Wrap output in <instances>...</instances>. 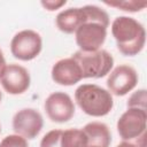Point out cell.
Listing matches in <instances>:
<instances>
[{
	"label": "cell",
	"mask_w": 147,
	"mask_h": 147,
	"mask_svg": "<svg viewBox=\"0 0 147 147\" xmlns=\"http://www.w3.org/2000/svg\"><path fill=\"white\" fill-rule=\"evenodd\" d=\"M42 126V116L33 108L21 109L13 117V129L15 133L25 139H34L40 133Z\"/></svg>",
	"instance_id": "obj_6"
},
{
	"label": "cell",
	"mask_w": 147,
	"mask_h": 147,
	"mask_svg": "<svg viewBox=\"0 0 147 147\" xmlns=\"http://www.w3.org/2000/svg\"><path fill=\"white\" fill-rule=\"evenodd\" d=\"M76 42L79 51L95 52L100 49L107 37V28L96 22H86L75 32Z\"/></svg>",
	"instance_id": "obj_8"
},
{
	"label": "cell",
	"mask_w": 147,
	"mask_h": 147,
	"mask_svg": "<svg viewBox=\"0 0 147 147\" xmlns=\"http://www.w3.org/2000/svg\"><path fill=\"white\" fill-rule=\"evenodd\" d=\"M90 22L85 6L79 8H69L57 14L55 18L56 26L64 33H75L76 30L84 23Z\"/></svg>",
	"instance_id": "obj_12"
},
{
	"label": "cell",
	"mask_w": 147,
	"mask_h": 147,
	"mask_svg": "<svg viewBox=\"0 0 147 147\" xmlns=\"http://www.w3.org/2000/svg\"><path fill=\"white\" fill-rule=\"evenodd\" d=\"M116 147H138V146L134 142H132V141H122Z\"/></svg>",
	"instance_id": "obj_21"
},
{
	"label": "cell",
	"mask_w": 147,
	"mask_h": 147,
	"mask_svg": "<svg viewBox=\"0 0 147 147\" xmlns=\"http://www.w3.org/2000/svg\"><path fill=\"white\" fill-rule=\"evenodd\" d=\"M75 100L86 115L93 117L106 116L114 107L111 93L95 84H83L78 86L75 91Z\"/></svg>",
	"instance_id": "obj_2"
},
{
	"label": "cell",
	"mask_w": 147,
	"mask_h": 147,
	"mask_svg": "<svg viewBox=\"0 0 147 147\" xmlns=\"http://www.w3.org/2000/svg\"><path fill=\"white\" fill-rule=\"evenodd\" d=\"M87 138L88 147H109L111 142V134L108 126L101 122L87 123L83 129Z\"/></svg>",
	"instance_id": "obj_13"
},
{
	"label": "cell",
	"mask_w": 147,
	"mask_h": 147,
	"mask_svg": "<svg viewBox=\"0 0 147 147\" xmlns=\"http://www.w3.org/2000/svg\"><path fill=\"white\" fill-rule=\"evenodd\" d=\"M45 110L51 121L55 123H65L75 114V105L69 94L64 92H54L45 101Z\"/></svg>",
	"instance_id": "obj_9"
},
{
	"label": "cell",
	"mask_w": 147,
	"mask_h": 147,
	"mask_svg": "<svg viewBox=\"0 0 147 147\" xmlns=\"http://www.w3.org/2000/svg\"><path fill=\"white\" fill-rule=\"evenodd\" d=\"M6 67H7V64H6V60H5V56H3V53H2V51L0 49V78H1V76H2V74H3L5 69H6Z\"/></svg>",
	"instance_id": "obj_20"
},
{
	"label": "cell",
	"mask_w": 147,
	"mask_h": 147,
	"mask_svg": "<svg viewBox=\"0 0 147 147\" xmlns=\"http://www.w3.org/2000/svg\"><path fill=\"white\" fill-rule=\"evenodd\" d=\"M126 106H127V108H138V109L146 110V106H147L146 90L141 88V90H138L134 93H132L126 102Z\"/></svg>",
	"instance_id": "obj_16"
},
{
	"label": "cell",
	"mask_w": 147,
	"mask_h": 147,
	"mask_svg": "<svg viewBox=\"0 0 147 147\" xmlns=\"http://www.w3.org/2000/svg\"><path fill=\"white\" fill-rule=\"evenodd\" d=\"M30 74L29 71L16 63L8 64L0 78V83L3 90L13 95L22 94L30 87Z\"/></svg>",
	"instance_id": "obj_10"
},
{
	"label": "cell",
	"mask_w": 147,
	"mask_h": 147,
	"mask_svg": "<svg viewBox=\"0 0 147 147\" xmlns=\"http://www.w3.org/2000/svg\"><path fill=\"white\" fill-rule=\"evenodd\" d=\"M67 3L65 0H47V1H41V6L49 10V11H53V10H56V9H60L62 6H64Z\"/></svg>",
	"instance_id": "obj_19"
},
{
	"label": "cell",
	"mask_w": 147,
	"mask_h": 147,
	"mask_svg": "<svg viewBox=\"0 0 147 147\" xmlns=\"http://www.w3.org/2000/svg\"><path fill=\"white\" fill-rule=\"evenodd\" d=\"M147 111L138 108H127L117 121V132L123 141L138 142L146 137Z\"/></svg>",
	"instance_id": "obj_4"
},
{
	"label": "cell",
	"mask_w": 147,
	"mask_h": 147,
	"mask_svg": "<svg viewBox=\"0 0 147 147\" xmlns=\"http://www.w3.org/2000/svg\"><path fill=\"white\" fill-rule=\"evenodd\" d=\"M61 147H88L87 138L83 130L68 129L62 131Z\"/></svg>",
	"instance_id": "obj_14"
},
{
	"label": "cell",
	"mask_w": 147,
	"mask_h": 147,
	"mask_svg": "<svg viewBox=\"0 0 147 147\" xmlns=\"http://www.w3.org/2000/svg\"><path fill=\"white\" fill-rule=\"evenodd\" d=\"M107 6L115 7L117 9L124 10V11H130V13H136L142 10L146 6V1H136V0H129V1H106L105 2Z\"/></svg>",
	"instance_id": "obj_15"
},
{
	"label": "cell",
	"mask_w": 147,
	"mask_h": 147,
	"mask_svg": "<svg viewBox=\"0 0 147 147\" xmlns=\"http://www.w3.org/2000/svg\"><path fill=\"white\" fill-rule=\"evenodd\" d=\"M61 136L62 130H52L47 132L40 141V147H61Z\"/></svg>",
	"instance_id": "obj_17"
},
{
	"label": "cell",
	"mask_w": 147,
	"mask_h": 147,
	"mask_svg": "<svg viewBox=\"0 0 147 147\" xmlns=\"http://www.w3.org/2000/svg\"><path fill=\"white\" fill-rule=\"evenodd\" d=\"M1 99H2V94H1V92H0V102H1Z\"/></svg>",
	"instance_id": "obj_22"
},
{
	"label": "cell",
	"mask_w": 147,
	"mask_h": 147,
	"mask_svg": "<svg viewBox=\"0 0 147 147\" xmlns=\"http://www.w3.org/2000/svg\"><path fill=\"white\" fill-rule=\"evenodd\" d=\"M41 48V37L33 30H22L17 32L10 41L11 55L21 61H31L36 59L40 54Z\"/></svg>",
	"instance_id": "obj_5"
},
{
	"label": "cell",
	"mask_w": 147,
	"mask_h": 147,
	"mask_svg": "<svg viewBox=\"0 0 147 147\" xmlns=\"http://www.w3.org/2000/svg\"><path fill=\"white\" fill-rule=\"evenodd\" d=\"M111 34L116 40L118 51L125 56L139 54L146 42L144 25L133 17L119 16L111 23Z\"/></svg>",
	"instance_id": "obj_1"
},
{
	"label": "cell",
	"mask_w": 147,
	"mask_h": 147,
	"mask_svg": "<svg viewBox=\"0 0 147 147\" xmlns=\"http://www.w3.org/2000/svg\"><path fill=\"white\" fill-rule=\"evenodd\" d=\"M71 57L78 63L83 78L105 77L114 65L113 56L105 49H98L95 52L77 51Z\"/></svg>",
	"instance_id": "obj_3"
},
{
	"label": "cell",
	"mask_w": 147,
	"mask_h": 147,
	"mask_svg": "<svg viewBox=\"0 0 147 147\" xmlns=\"http://www.w3.org/2000/svg\"><path fill=\"white\" fill-rule=\"evenodd\" d=\"M0 132H1V127H0Z\"/></svg>",
	"instance_id": "obj_23"
},
{
	"label": "cell",
	"mask_w": 147,
	"mask_h": 147,
	"mask_svg": "<svg viewBox=\"0 0 147 147\" xmlns=\"http://www.w3.org/2000/svg\"><path fill=\"white\" fill-rule=\"evenodd\" d=\"M52 79L60 85L71 86L83 79L82 70L78 63L72 57L61 59L54 63L52 71Z\"/></svg>",
	"instance_id": "obj_11"
},
{
	"label": "cell",
	"mask_w": 147,
	"mask_h": 147,
	"mask_svg": "<svg viewBox=\"0 0 147 147\" xmlns=\"http://www.w3.org/2000/svg\"><path fill=\"white\" fill-rule=\"evenodd\" d=\"M0 147H29V145L25 138L18 134H9L1 140Z\"/></svg>",
	"instance_id": "obj_18"
},
{
	"label": "cell",
	"mask_w": 147,
	"mask_h": 147,
	"mask_svg": "<svg viewBox=\"0 0 147 147\" xmlns=\"http://www.w3.org/2000/svg\"><path fill=\"white\" fill-rule=\"evenodd\" d=\"M138 84V74L136 69L129 64L116 67L107 79L108 91L117 96H123L131 92Z\"/></svg>",
	"instance_id": "obj_7"
}]
</instances>
